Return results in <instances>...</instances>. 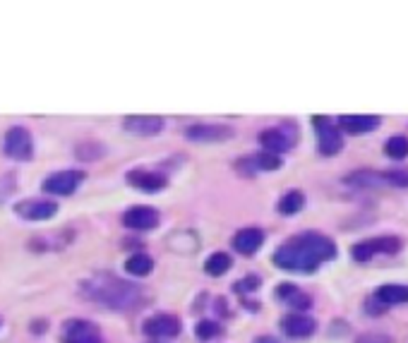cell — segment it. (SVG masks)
<instances>
[{
  "label": "cell",
  "mask_w": 408,
  "mask_h": 343,
  "mask_svg": "<svg viewBox=\"0 0 408 343\" xmlns=\"http://www.w3.org/2000/svg\"><path fill=\"white\" fill-rule=\"evenodd\" d=\"M276 296L284 300L286 305H291V308L296 310H310V305H313V300H310V296H305V293H301L296 286L286 284L276 291Z\"/></svg>",
  "instance_id": "ffe728a7"
},
{
  "label": "cell",
  "mask_w": 408,
  "mask_h": 343,
  "mask_svg": "<svg viewBox=\"0 0 408 343\" xmlns=\"http://www.w3.org/2000/svg\"><path fill=\"white\" fill-rule=\"evenodd\" d=\"M385 154L389 156V159H406L408 156V137L404 135H394V137H389V140L385 142Z\"/></svg>",
  "instance_id": "d4e9b609"
},
{
  "label": "cell",
  "mask_w": 408,
  "mask_h": 343,
  "mask_svg": "<svg viewBox=\"0 0 408 343\" xmlns=\"http://www.w3.org/2000/svg\"><path fill=\"white\" fill-rule=\"evenodd\" d=\"M260 286V279L257 276H247V279L238 281V286H235V291H255V288Z\"/></svg>",
  "instance_id": "f546056e"
},
{
  "label": "cell",
  "mask_w": 408,
  "mask_h": 343,
  "mask_svg": "<svg viewBox=\"0 0 408 343\" xmlns=\"http://www.w3.org/2000/svg\"><path fill=\"white\" fill-rule=\"evenodd\" d=\"M82 180H84V171H77V168H72V171H58V173H51V176L44 180V190L48 195L68 197L80 188Z\"/></svg>",
  "instance_id": "8992f818"
},
{
  "label": "cell",
  "mask_w": 408,
  "mask_h": 343,
  "mask_svg": "<svg viewBox=\"0 0 408 343\" xmlns=\"http://www.w3.org/2000/svg\"><path fill=\"white\" fill-rule=\"evenodd\" d=\"M377 300L382 303V308H389V305H404V303H408V286L385 284L382 288H377Z\"/></svg>",
  "instance_id": "d6986e66"
},
{
  "label": "cell",
  "mask_w": 408,
  "mask_h": 343,
  "mask_svg": "<svg viewBox=\"0 0 408 343\" xmlns=\"http://www.w3.org/2000/svg\"><path fill=\"white\" fill-rule=\"evenodd\" d=\"M315 132H317V149L322 156H337L344 149V137H341L339 125H334L332 118L315 116L313 118Z\"/></svg>",
  "instance_id": "3957f363"
},
{
  "label": "cell",
  "mask_w": 408,
  "mask_h": 343,
  "mask_svg": "<svg viewBox=\"0 0 408 343\" xmlns=\"http://www.w3.org/2000/svg\"><path fill=\"white\" fill-rule=\"evenodd\" d=\"M185 137L192 142H226L233 137V128L228 125H190L185 130Z\"/></svg>",
  "instance_id": "7c38bea8"
},
{
  "label": "cell",
  "mask_w": 408,
  "mask_h": 343,
  "mask_svg": "<svg viewBox=\"0 0 408 343\" xmlns=\"http://www.w3.org/2000/svg\"><path fill=\"white\" fill-rule=\"evenodd\" d=\"M260 144L264 147V152L279 156L288 152V149H293L296 132L293 128H267L260 132Z\"/></svg>",
  "instance_id": "52a82bcc"
},
{
  "label": "cell",
  "mask_w": 408,
  "mask_h": 343,
  "mask_svg": "<svg viewBox=\"0 0 408 343\" xmlns=\"http://www.w3.org/2000/svg\"><path fill=\"white\" fill-rule=\"evenodd\" d=\"M154 343H156V341H154Z\"/></svg>",
  "instance_id": "d6a6232c"
},
{
  "label": "cell",
  "mask_w": 408,
  "mask_h": 343,
  "mask_svg": "<svg viewBox=\"0 0 408 343\" xmlns=\"http://www.w3.org/2000/svg\"><path fill=\"white\" fill-rule=\"evenodd\" d=\"M349 185H356V188H382L387 185L385 173H377V171H356L346 178Z\"/></svg>",
  "instance_id": "44dd1931"
},
{
  "label": "cell",
  "mask_w": 408,
  "mask_h": 343,
  "mask_svg": "<svg viewBox=\"0 0 408 343\" xmlns=\"http://www.w3.org/2000/svg\"><path fill=\"white\" fill-rule=\"evenodd\" d=\"M127 183L139 192L156 195V192H161L168 185V178L163 176V173L147 171V168H132V171L127 173Z\"/></svg>",
  "instance_id": "9c48e42d"
},
{
  "label": "cell",
  "mask_w": 408,
  "mask_h": 343,
  "mask_svg": "<svg viewBox=\"0 0 408 343\" xmlns=\"http://www.w3.org/2000/svg\"><path fill=\"white\" fill-rule=\"evenodd\" d=\"M358 343H392V339L385 334H363Z\"/></svg>",
  "instance_id": "f1b7e54d"
},
{
  "label": "cell",
  "mask_w": 408,
  "mask_h": 343,
  "mask_svg": "<svg viewBox=\"0 0 408 343\" xmlns=\"http://www.w3.org/2000/svg\"><path fill=\"white\" fill-rule=\"evenodd\" d=\"M125 272L132 276H149L154 272V260L149 255H132L125 262Z\"/></svg>",
  "instance_id": "603a6c76"
},
{
  "label": "cell",
  "mask_w": 408,
  "mask_h": 343,
  "mask_svg": "<svg viewBox=\"0 0 408 343\" xmlns=\"http://www.w3.org/2000/svg\"><path fill=\"white\" fill-rule=\"evenodd\" d=\"M382 120L377 116H341L339 128L349 135H365V132H373L380 128Z\"/></svg>",
  "instance_id": "e0dca14e"
},
{
  "label": "cell",
  "mask_w": 408,
  "mask_h": 343,
  "mask_svg": "<svg viewBox=\"0 0 408 343\" xmlns=\"http://www.w3.org/2000/svg\"><path fill=\"white\" fill-rule=\"evenodd\" d=\"M63 343H101V336L94 329V324L84 320H70L65 324Z\"/></svg>",
  "instance_id": "9a60e30c"
},
{
  "label": "cell",
  "mask_w": 408,
  "mask_h": 343,
  "mask_svg": "<svg viewBox=\"0 0 408 343\" xmlns=\"http://www.w3.org/2000/svg\"><path fill=\"white\" fill-rule=\"evenodd\" d=\"M15 212L27 221H48L58 214V204L53 200H24L17 204Z\"/></svg>",
  "instance_id": "30bf717a"
},
{
  "label": "cell",
  "mask_w": 408,
  "mask_h": 343,
  "mask_svg": "<svg viewBox=\"0 0 408 343\" xmlns=\"http://www.w3.org/2000/svg\"><path fill=\"white\" fill-rule=\"evenodd\" d=\"M123 125L130 135L154 137L163 130V118H159V116H127L123 120Z\"/></svg>",
  "instance_id": "5bb4252c"
},
{
  "label": "cell",
  "mask_w": 408,
  "mask_h": 343,
  "mask_svg": "<svg viewBox=\"0 0 408 343\" xmlns=\"http://www.w3.org/2000/svg\"><path fill=\"white\" fill-rule=\"evenodd\" d=\"M385 180L389 188H408V168H394L385 171Z\"/></svg>",
  "instance_id": "4316f807"
},
{
  "label": "cell",
  "mask_w": 408,
  "mask_h": 343,
  "mask_svg": "<svg viewBox=\"0 0 408 343\" xmlns=\"http://www.w3.org/2000/svg\"><path fill=\"white\" fill-rule=\"evenodd\" d=\"M255 343H281V341L274 339V336H260V339H255Z\"/></svg>",
  "instance_id": "4dcf8cb0"
},
{
  "label": "cell",
  "mask_w": 408,
  "mask_h": 343,
  "mask_svg": "<svg viewBox=\"0 0 408 343\" xmlns=\"http://www.w3.org/2000/svg\"><path fill=\"white\" fill-rule=\"evenodd\" d=\"M32 329H34V332H46V322H44V320H41V324H34V327H32Z\"/></svg>",
  "instance_id": "1f68e13d"
},
{
  "label": "cell",
  "mask_w": 408,
  "mask_h": 343,
  "mask_svg": "<svg viewBox=\"0 0 408 343\" xmlns=\"http://www.w3.org/2000/svg\"><path fill=\"white\" fill-rule=\"evenodd\" d=\"M123 224L132 231H151L159 226V212L151 207H132L123 214Z\"/></svg>",
  "instance_id": "4fadbf2b"
},
{
  "label": "cell",
  "mask_w": 408,
  "mask_h": 343,
  "mask_svg": "<svg viewBox=\"0 0 408 343\" xmlns=\"http://www.w3.org/2000/svg\"><path fill=\"white\" fill-rule=\"evenodd\" d=\"M337 257V245L322 233H301L274 252V264L284 272L313 274L320 264Z\"/></svg>",
  "instance_id": "6da1fadb"
},
{
  "label": "cell",
  "mask_w": 408,
  "mask_h": 343,
  "mask_svg": "<svg viewBox=\"0 0 408 343\" xmlns=\"http://www.w3.org/2000/svg\"><path fill=\"white\" fill-rule=\"evenodd\" d=\"M401 250V240L394 236H382V238H370L363 240V243L353 245L351 257L356 262H370L375 255H397Z\"/></svg>",
  "instance_id": "277c9868"
},
{
  "label": "cell",
  "mask_w": 408,
  "mask_h": 343,
  "mask_svg": "<svg viewBox=\"0 0 408 343\" xmlns=\"http://www.w3.org/2000/svg\"><path fill=\"white\" fill-rule=\"evenodd\" d=\"M303 207H305V195H303L301 190H291L279 200L276 209H279V214H284V216H293L301 212Z\"/></svg>",
  "instance_id": "7402d4cb"
},
{
  "label": "cell",
  "mask_w": 408,
  "mask_h": 343,
  "mask_svg": "<svg viewBox=\"0 0 408 343\" xmlns=\"http://www.w3.org/2000/svg\"><path fill=\"white\" fill-rule=\"evenodd\" d=\"M142 329L151 339H173V336L180 334L182 324L178 317L173 315H156V317H149Z\"/></svg>",
  "instance_id": "8fae6325"
},
{
  "label": "cell",
  "mask_w": 408,
  "mask_h": 343,
  "mask_svg": "<svg viewBox=\"0 0 408 343\" xmlns=\"http://www.w3.org/2000/svg\"><path fill=\"white\" fill-rule=\"evenodd\" d=\"M281 327H284L286 336H291V339H305V336L315 332V320H310V317L298 312V315L284 317Z\"/></svg>",
  "instance_id": "ac0fdd59"
},
{
  "label": "cell",
  "mask_w": 408,
  "mask_h": 343,
  "mask_svg": "<svg viewBox=\"0 0 408 343\" xmlns=\"http://www.w3.org/2000/svg\"><path fill=\"white\" fill-rule=\"evenodd\" d=\"M221 334V324L211 322V320H202L197 324V336L199 339H214V336Z\"/></svg>",
  "instance_id": "83f0119b"
},
{
  "label": "cell",
  "mask_w": 408,
  "mask_h": 343,
  "mask_svg": "<svg viewBox=\"0 0 408 343\" xmlns=\"http://www.w3.org/2000/svg\"><path fill=\"white\" fill-rule=\"evenodd\" d=\"M231 257L226 252H214V255L209 257V260L204 262V272L209 276H223L231 269Z\"/></svg>",
  "instance_id": "cb8c5ba5"
},
{
  "label": "cell",
  "mask_w": 408,
  "mask_h": 343,
  "mask_svg": "<svg viewBox=\"0 0 408 343\" xmlns=\"http://www.w3.org/2000/svg\"><path fill=\"white\" fill-rule=\"evenodd\" d=\"M5 154L15 161H29L34 156V142L27 128H10L5 132Z\"/></svg>",
  "instance_id": "5b68a950"
},
{
  "label": "cell",
  "mask_w": 408,
  "mask_h": 343,
  "mask_svg": "<svg viewBox=\"0 0 408 343\" xmlns=\"http://www.w3.org/2000/svg\"><path fill=\"white\" fill-rule=\"evenodd\" d=\"M281 168V156L269 154V152H260L255 156H243V159L235 161V171L240 176H255L260 171H276Z\"/></svg>",
  "instance_id": "ba28073f"
},
{
  "label": "cell",
  "mask_w": 408,
  "mask_h": 343,
  "mask_svg": "<svg viewBox=\"0 0 408 343\" xmlns=\"http://www.w3.org/2000/svg\"><path fill=\"white\" fill-rule=\"evenodd\" d=\"M82 293L89 300L111 310H135L144 300V293L139 286L127 284V281L108 274H99L94 279L82 281Z\"/></svg>",
  "instance_id": "7a4b0ae2"
},
{
  "label": "cell",
  "mask_w": 408,
  "mask_h": 343,
  "mask_svg": "<svg viewBox=\"0 0 408 343\" xmlns=\"http://www.w3.org/2000/svg\"><path fill=\"white\" fill-rule=\"evenodd\" d=\"M103 154H106V149L96 142H84L77 147V152H75L77 159H82V161H96V159H101Z\"/></svg>",
  "instance_id": "484cf974"
},
{
  "label": "cell",
  "mask_w": 408,
  "mask_h": 343,
  "mask_svg": "<svg viewBox=\"0 0 408 343\" xmlns=\"http://www.w3.org/2000/svg\"><path fill=\"white\" fill-rule=\"evenodd\" d=\"M262 243H264V231L255 226L240 228L233 236V248L235 252H240V255H255V252L262 248Z\"/></svg>",
  "instance_id": "2e32d148"
}]
</instances>
